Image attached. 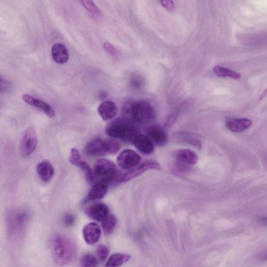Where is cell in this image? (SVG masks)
Here are the masks:
<instances>
[{
  "label": "cell",
  "mask_w": 267,
  "mask_h": 267,
  "mask_svg": "<svg viewBox=\"0 0 267 267\" xmlns=\"http://www.w3.org/2000/svg\"><path fill=\"white\" fill-rule=\"evenodd\" d=\"M31 218L29 211L24 208L10 210L6 218V226L8 238L17 242L23 238Z\"/></svg>",
  "instance_id": "6da1fadb"
},
{
  "label": "cell",
  "mask_w": 267,
  "mask_h": 267,
  "mask_svg": "<svg viewBox=\"0 0 267 267\" xmlns=\"http://www.w3.org/2000/svg\"><path fill=\"white\" fill-rule=\"evenodd\" d=\"M51 248L54 260L60 265L69 264L76 255L77 249L74 243L61 234H56L52 238Z\"/></svg>",
  "instance_id": "7a4b0ae2"
},
{
  "label": "cell",
  "mask_w": 267,
  "mask_h": 267,
  "mask_svg": "<svg viewBox=\"0 0 267 267\" xmlns=\"http://www.w3.org/2000/svg\"><path fill=\"white\" fill-rule=\"evenodd\" d=\"M134 125L127 120L119 119L109 123L105 130V134L112 138L121 139L126 142H132L137 134Z\"/></svg>",
  "instance_id": "3957f363"
},
{
  "label": "cell",
  "mask_w": 267,
  "mask_h": 267,
  "mask_svg": "<svg viewBox=\"0 0 267 267\" xmlns=\"http://www.w3.org/2000/svg\"><path fill=\"white\" fill-rule=\"evenodd\" d=\"M121 148V145L113 139L97 138L90 141L85 147V153L90 156H100L106 154H116Z\"/></svg>",
  "instance_id": "277c9868"
},
{
  "label": "cell",
  "mask_w": 267,
  "mask_h": 267,
  "mask_svg": "<svg viewBox=\"0 0 267 267\" xmlns=\"http://www.w3.org/2000/svg\"><path fill=\"white\" fill-rule=\"evenodd\" d=\"M133 120L139 123H147L154 118V111L151 104L147 101L141 100L135 102L131 108Z\"/></svg>",
  "instance_id": "5b68a950"
},
{
  "label": "cell",
  "mask_w": 267,
  "mask_h": 267,
  "mask_svg": "<svg viewBox=\"0 0 267 267\" xmlns=\"http://www.w3.org/2000/svg\"><path fill=\"white\" fill-rule=\"evenodd\" d=\"M94 176L100 180L111 182L117 176L116 165L112 161L102 159L97 161L93 168ZM99 180V181H100Z\"/></svg>",
  "instance_id": "8992f818"
},
{
  "label": "cell",
  "mask_w": 267,
  "mask_h": 267,
  "mask_svg": "<svg viewBox=\"0 0 267 267\" xmlns=\"http://www.w3.org/2000/svg\"><path fill=\"white\" fill-rule=\"evenodd\" d=\"M38 145V136L33 128H29L25 132L21 144V154L26 158L32 154Z\"/></svg>",
  "instance_id": "52a82bcc"
},
{
  "label": "cell",
  "mask_w": 267,
  "mask_h": 267,
  "mask_svg": "<svg viewBox=\"0 0 267 267\" xmlns=\"http://www.w3.org/2000/svg\"><path fill=\"white\" fill-rule=\"evenodd\" d=\"M141 161L140 155L131 149H125L118 156L119 166L123 169H132L139 165Z\"/></svg>",
  "instance_id": "ba28073f"
},
{
  "label": "cell",
  "mask_w": 267,
  "mask_h": 267,
  "mask_svg": "<svg viewBox=\"0 0 267 267\" xmlns=\"http://www.w3.org/2000/svg\"><path fill=\"white\" fill-rule=\"evenodd\" d=\"M149 169L161 170V166L154 161H148L139 166H136L131 170L127 174L123 175L120 180L122 182L129 181L141 175Z\"/></svg>",
  "instance_id": "9c48e42d"
},
{
  "label": "cell",
  "mask_w": 267,
  "mask_h": 267,
  "mask_svg": "<svg viewBox=\"0 0 267 267\" xmlns=\"http://www.w3.org/2000/svg\"><path fill=\"white\" fill-rule=\"evenodd\" d=\"M147 134L152 142L156 145L163 146L168 142V135L159 125H151L147 131Z\"/></svg>",
  "instance_id": "30bf717a"
},
{
  "label": "cell",
  "mask_w": 267,
  "mask_h": 267,
  "mask_svg": "<svg viewBox=\"0 0 267 267\" xmlns=\"http://www.w3.org/2000/svg\"><path fill=\"white\" fill-rule=\"evenodd\" d=\"M101 231L99 226L95 223H90L84 227L83 235L85 241L89 245H93L98 242Z\"/></svg>",
  "instance_id": "8fae6325"
},
{
  "label": "cell",
  "mask_w": 267,
  "mask_h": 267,
  "mask_svg": "<svg viewBox=\"0 0 267 267\" xmlns=\"http://www.w3.org/2000/svg\"><path fill=\"white\" fill-rule=\"evenodd\" d=\"M22 98L27 103L41 110L46 116L50 118L55 117L54 109L48 103L28 95V94H24Z\"/></svg>",
  "instance_id": "7c38bea8"
},
{
  "label": "cell",
  "mask_w": 267,
  "mask_h": 267,
  "mask_svg": "<svg viewBox=\"0 0 267 267\" xmlns=\"http://www.w3.org/2000/svg\"><path fill=\"white\" fill-rule=\"evenodd\" d=\"M132 143L139 151L145 154H150L154 150L153 143L149 137L145 135L137 134Z\"/></svg>",
  "instance_id": "4fadbf2b"
},
{
  "label": "cell",
  "mask_w": 267,
  "mask_h": 267,
  "mask_svg": "<svg viewBox=\"0 0 267 267\" xmlns=\"http://www.w3.org/2000/svg\"><path fill=\"white\" fill-rule=\"evenodd\" d=\"M69 161L72 164L82 169L85 172L88 180L92 181V173L91 169L89 166L82 159L78 150L75 148L71 149Z\"/></svg>",
  "instance_id": "5bb4252c"
},
{
  "label": "cell",
  "mask_w": 267,
  "mask_h": 267,
  "mask_svg": "<svg viewBox=\"0 0 267 267\" xmlns=\"http://www.w3.org/2000/svg\"><path fill=\"white\" fill-rule=\"evenodd\" d=\"M98 112L104 121H109L117 116L118 109L114 102L105 101L100 104L98 108Z\"/></svg>",
  "instance_id": "9a60e30c"
},
{
  "label": "cell",
  "mask_w": 267,
  "mask_h": 267,
  "mask_svg": "<svg viewBox=\"0 0 267 267\" xmlns=\"http://www.w3.org/2000/svg\"><path fill=\"white\" fill-rule=\"evenodd\" d=\"M176 158L179 163L184 166L194 165L198 160L197 153L188 149L179 150L176 153Z\"/></svg>",
  "instance_id": "2e32d148"
},
{
  "label": "cell",
  "mask_w": 267,
  "mask_h": 267,
  "mask_svg": "<svg viewBox=\"0 0 267 267\" xmlns=\"http://www.w3.org/2000/svg\"><path fill=\"white\" fill-rule=\"evenodd\" d=\"M51 56L53 60L59 65H64L69 60V54L65 45L55 43L52 47Z\"/></svg>",
  "instance_id": "e0dca14e"
},
{
  "label": "cell",
  "mask_w": 267,
  "mask_h": 267,
  "mask_svg": "<svg viewBox=\"0 0 267 267\" xmlns=\"http://www.w3.org/2000/svg\"><path fill=\"white\" fill-rule=\"evenodd\" d=\"M253 122L247 118L233 119L227 121L226 126L233 133H241L252 126Z\"/></svg>",
  "instance_id": "ac0fdd59"
},
{
  "label": "cell",
  "mask_w": 267,
  "mask_h": 267,
  "mask_svg": "<svg viewBox=\"0 0 267 267\" xmlns=\"http://www.w3.org/2000/svg\"><path fill=\"white\" fill-rule=\"evenodd\" d=\"M109 182L100 180L93 185L90 190L88 197L89 200H95L103 198L107 193Z\"/></svg>",
  "instance_id": "d6986e66"
},
{
  "label": "cell",
  "mask_w": 267,
  "mask_h": 267,
  "mask_svg": "<svg viewBox=\"0 0 267 267\" xmlns=\"http://www.w3.org/2000/svg\"><path fill=\"white\" fill-rule=\"evenodd\" d=\"M38 175L45 182L50 181L52 178L55 170L52 164L48 161L40 163L37 167Z\"/></svg>",
  "instance_id": "ffe728a7"
},
{
  "label": "cell",
  "mask_w": 267,
  "mask_h": 267,
  "mask_svg": "<svg viewBox=\"0 0 267 267\" xmlns=\"http://www.w3.org/2000/svg\"><path fill=\"white\" fill-rule=\"evenodd\" d=\"M87 213L92 219L97 221H102L108 216V207L102 203L93 204L87 210Z\"/></svg>",
  "instance_id": "44dd1931"
},
{
  "label": "cell",
  "mask_w": 267,
  "mask_h": 267,
  "mask_svg": "<svg viewBox=\"0 0 267 267\" xmlns=\"http://www.w3.org/2000/svg\"><path fill=\"white\" fill-rule=\"evenodd\" d=\"M80 2L83 7L94 19L99 20L101 18V12L92 0H80Z\"/></svg>",
  "instance_id": "7402d4cb"
},
{
  "label": "cell",
  "mask_w": 267,
  "mask_h": 267,
  "mask_svg": "<svg viewBox=\"0 0 267 267\" xmlns=\"http://www.w3.org/2000/svg\"><path fill=\"white\" fill-rule=\"evenodd\" d=\"M213 71L215 74L219 77L230 78L232 79L238 80L241 76L239 73L221 66H216Z\"/></svg>",
  "instance_id": "603a6c76"
},
{
  "label": "cell",
  "mask_w": 267,
  "mask_h": 267,
  "mask_svg": "<svg viewBox=\"0 0 267 267\" xmlns=\"http://www.w3.org/2000/svg\"><path fill=\"white\" fill-rule=\"evenodd\" d=\"M130 259V256L127 254L116 253L110 257L106 262V266L112 267L119 266L129 261Z\"/></svg>",
  "instance_id": "cb8c5ba5"
},
{
  "label": "cell",
  "mask_w": 267,
  "mask_h": 267,
  "mask_svg": "<svg viewBox=\"0 0 267 267\" xmlns=\"http://www.w3.org/2000/svg\"><path fill=\"white\" fill-rule=\"evenodd\" d=\"M102 227L105 234H111L115 230L117 221L114 215L108 216L102 221Z\"/></svg>",
  "instance_id": "d4e9b609"
},
{
  "label": "cell",
  "mask_w": 267,
  "mask_h": 267,
  "mask_svg": "<svg viewBox=\"0 0 267 267\" xmlns=\"http://www.w3.org/2000/svg\"><path fill=\"white\" fill-rule=\"evenodd\" d=\"M97 258L91 255L87 254L83 256L81 260V264L85 267H93L97 265Z\"/></svg>",
  "instance_id": "484cf974"
},
{
  "label": "cell",
  "mask_w": 267,
  "mask_h": 267,
  "mask_svg": "<svg viewBox=\"0 0 267 267\" xmlns=\"http://www.w3.org/2000/svg\"><path fill=\"white\" fill-rule=\"evenodd\" d=\"M98 258L101 261H104L109 254V249L104 245H99L96 250Z\"/></svg>",
  "instance_id": "4316f807"
},
{
  "label": "cell",
  "mask_w": 267,
  "mask_h": 267,
  "mask_svg": "<svg viewBox=\"0 0 267 267\" xmlns=\"http://www.w3.org/2000/svg\"><path fill=\"white\" fill-rule=\"evenodd\" d=\"M12 86V84L10 82L0 76V93L9 92L11 90Z\"/></svg>",
  "instance_id": "83f0119b"
},
{
  "label": "cell",
  "mask_w": 267,
  "mask_h": 267,
  "mask_svg": "<svg viewBox=\"0 0 267 267\" xmlns=\"http://www.w3.org/2000/svg\"><path fill=\"white\" fill-rule=\"evenodd\" d=\"M103 48L106 52L112 56H116L118 55V50L112 44L109 42H105L103 44Z\"/></svg>",
  "instance_id": "f1b7e54d"
},
{
  "label": "cell",
  "mask_w": 267,
  "mask_h": 267,
  "mask_svg": "<svg viewBox=\"0 0 267 267\" xmlns=\"http://www.w3.org/2000/svg\"><path fill=\"white\" fill-rule=\"evenodd\" d=\"M161 5L168 11L172 12L175 9L174 0H159Z\"/></svg>",
  "instance_id": "f546056e"
},
{
  "label": "cell",
  "mask_w": 267,
  "mask_h": 267,
  "mask_svg": "<svg viewBox=\"0 0 267 267\" xmlns=\"http://www.w3.org/2000/svg\"><path fill=\"white\" fill-rule=\"evenodd\" d=\"M74 217L72 215H67L65 219V223L67 225L70 226L74 222Z\"/></svg>",
  "instance_id": "4dcf8cb0"
}]
</instances>
